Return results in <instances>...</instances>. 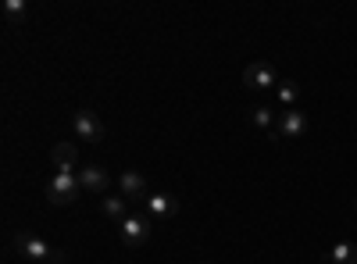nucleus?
Masks as SVG:
<instances>
[{
  "instance_id": "obj_1",
  "label": "nucleus",
  "mask_w": 357,
  "mask_h": 264,
  "mask_svg": "<svg viewBox=\"0 0 357 264\" xmlns=\"http://www.w3.org/2000/svg\"><path fill=\"white\" fill-rule=\"evenodd\" d=\"M15 250H18L25 261H33V264H65V250L50 247V243L40 240V236H29V232L15 236Z\"/></svg>"
},
{
  "instance_id": "obj_2",
  "label": "nucleus",
  "mask_w": 357,
  "mask_h": 264,
  "mask_svg": "<svg viewBox=\"0 0 357 264\" xmlns=\"http://www.w3.org/2000/svg\"><path fill=\"white\" fill-rule=\"evenodd\" d=\"M79 171L75 168H61V171H54L50 175V183H47V200L54 203V208H68V203L79 196Z\"/></svg>"
},
{
  "instance_id": "obj_3",
  "label": "nucleus",
  "mask_w": 357,
  "mask_h": 264,
  "mask_svg": "<svg viewBox=\"0 0 357 264\" xmlns=\"http://www.w3.org/2000/svg\"><path fill=\"white\" fill-rule=\"evenodd\" d=\"M304 132H307V114L289 107V111H282L275 118V129L268 132V139H272V143H279V139H301Z\"/></svg>"
},
{
  "instance_id": "obj_4",
  "label": "nucleus",
  "mask_w": 357,
  "mask_h": 264,
  "mask_svg": "<svg viewBox=\"0 0 357 264\" xmlns=\"http://www.w3.org/2000/svg\"><path fill=\"white\" fill-rule=\"evenodd\" d=\"M151 218H139V215H129L122 225H118V236H122V243L129 247V250H136V247H143L146 240H151Z\"/></svg>"
},
{
  "instance_id": "obj_5",
  "label": "nucleus",
  "mask_w": 357,
  "mask_h": 264,
  "mask_svg": "<svg viewBox=\"0 0 357 264\" xmlns=\"http://www.w3.org/2000/svg\"><path fill=\"white\" fill-rule=\"evenodd\" d=\"M243 86H250V90H275V86H279V72L268 61H254V65L243 68Z\"/></svg>"
},
{
  "instance_id": "obj_6",
  "label": "nucleus",
  "mask_w": 357,
  "mask_h": 264,
  "mask_svg": "<svg viewBox=\"0 0 357 264\" xmlns=\"http://www.w3.org/2000/svg\"><path fill=\"white\" fill-rule=\"evenodd\" d=\"M72 129L79 136V143H100L104 139V125L93 111H75V118H72Z\"/></svg>"
},
{
  "instance_id": "obj_7",
  "label": "nucleus",
  "mask_w": 357,
  "mask_h": 264,
  "mask_svg": "<svg viewBox=\"0 0 357 264\" xmlns=\"http://www.w3.org/2000/svg\"><path fill=\"white\" fill-rule=\"evenodd\" d=\"M143 211H146V218H151V222H161V218L178 215V200L172 193H151V196L143 200Z\"/></svg>"
},
{
  "instance_id": "obj_8",
  "label": "nucleus",
  "mask_w": 357,
  "mask_h": 264,
  "mask_svg": "<svg viewBox=\"0 0 357 264\" xmlns=\"http://www.w3.org/2000/svg\"><path fill=\"white\" fill-rule=\"evenodd\" d=\"M79 186L86 193H93V196H107V186H111V175L100 168V164H86L79 171Z\"/></svg>"
},
{
  "instance_id": "obj_9",
  "label": "nucleus",
  "mask_w": 357,
  "mask_h": 264,
  "mask_svg": "<svg viewBox=\"0 0 357 264\" xmlns=\"http://www.w3.org/2000/svg\"><path fill=\"white\" fill-rule=\"evenodd\" d=\"M118 189H122L126 200H146L151 196V189H146V179H143V171H122L118 175Z\"/></svg>"
},
{
  "instance_id": "obj_10",
  "label": "nucleus",
  "mask_w": 357,
  "mask_h": 264,
  "mask_svg": "<svg viewBox=\"0 0 357 264\" xmlns=\"http://www.w3.org/2000/svg\"><path fill=\"white\" fill-rule=\"evenodd\" d=\"M100 215H104V218H111V222H118V225H122V222L129 218V200H126L122 193H107V196L100 200Z\"/></svg>"
},
{
  "instance_id": "obj_11",
  "label": "nucleus",
  "mask_w": 357,
  "mask_h": 264,
  "mask_svg": "<svg viewBox=\"0 0 357 264\" xmlns=\"http://www.w3.org/2000/svg\"><path fill=\"white\" fill-rule=\"evenodd\" d=\"M50 161H54L57 171H61V168H75V161H79V146H75V143H57V146H54V154H50Z\"/></svg>"
},
{
  "instance_id": "obj_12",
  "label": "nucleus",
  "mask_w": 357,
  "mask_h": 264,
  "mask_svg": "<svg viewBox=\"0 0 357 264\" xmlns=\"http://www.w3.org/2000/svg\"><path fill=\"white\" fill-rule=\"evenodd\" d=\"M329 257H333V264H357V243L340 240V243L329 250Z\"/></svg>"
},
{
  "instance_id": "obj_13",
  "label": "nucleus",
  "mask_w": 357,
  "mask_h": 264,
  "mask_svg": "<svg viewBox=\"0 0 357 264\" xmlns=\"http://www.w3.org/2000/svg\"><path fill=\"white\" fill-rule=\"evenodd\" d=\"M275 90H279V100L286 104V111L296 104V97H301V86H296V82H289V79H282V82L275 86Z\"/></svg>"
},
{
  "instance_id": "obj_14",
  "label": "nucleus",
  "mask_w": 357,
  "mask_h": 264,
  "mask_svg": "<svg viewBox=\"0 0 357 264\" xmlns=\"http://www.w3.org/2000/svg\"><path fill=\"white\" fill-rule=\"evenodd\" d=\"M25 0H4V18L11 22V25H22V18H25Z\"/></svg>"
},
{
  "instance_id": "obj_15",
  "label": "nucleus",
  "mask_w": 357,
  "mask_h": 264,
  "mask_svg": "<svg viewBox=\"0 0 357 264\" xmlns=\"http://www.w3.org/2000/svg\"><path fill=\"white\" fill-rule=\"evenodd\" d=\"M250 122H254L257 129H268V132H272L275 114H272V107H254V111H250Z\"/></svg>"
},
{
  "instance_id": "obj_16",
  "label": "nucleus",
  "mask_w": 357,
  "mask_h": 264,
  "mask_svg": "<svg viewBox=\"0 0 357 264\" xmlns=\"http://www.w3.org/2000/svg\"><path fill=\"white\" fill-rule=\"evenodd\" d=\"M354 208H357V203H354Z\"/></svg>"
}]
</instances>
